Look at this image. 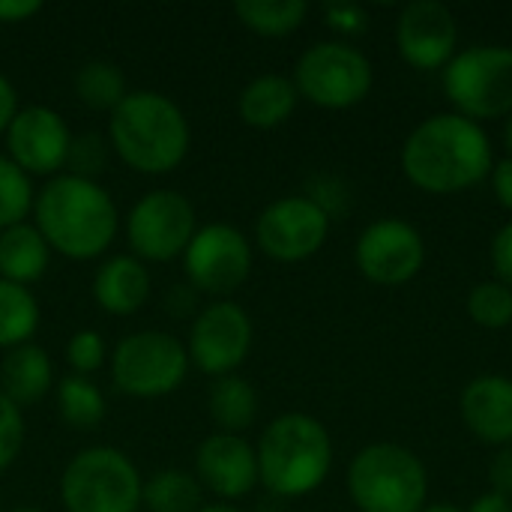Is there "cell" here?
Masks as SVG:
<instances>
[{"label":"cell","instance_id":"obj_34","mask_svg":"<svg viewBox=\"0 0 512 512\" xmlns=\"http://www.w3.org/2000/svg\"><path fill=\"white\" fill-rule=\"evenodd\" d=\"M324 21L330 30H336L339 36H360L366 33L369 27V12L366 6L360 3H351V0H336V3H327L324 6Z\"/></svg>","mask_w":512,"mask_h":512},{"label":"cell","instance_id":"obj_36","mask_svg":"<svg viewBox=\"0 0 512 512\" xmlns=\"http://www.w3.org/2000/svg\"><path fill=\"white\" fill-rule=\"evenodd\" d=\"M489 261H492V273L501 285L512 288V219L507 225L498 228V234L492 237L489 246Z\"/></svg>","mask_w":512,"mask_h":512},{"label":"cell","instance_id":"obj_9","mask_svg":"<svg viewBox=\"0 0 512 512\" xmlns=\"http://www.w3.org/2000/svg\"><path fill=\"white\" fill-rule=\"evenodd\" d=\"M291 81L300 99L327 111H345L372 93L375 69L372 60L351 42L327 39L300 54Z\"/></svg>","mask_w":512,"mask_h":512},{"label":"cell","instance_id":"obj_42","mask_svg":"<svg viewBox=\"0 0 512 512\" xmlns=\"http://www.w3.org/2000/svg\"><path fill=\"white\" fill-rule=\"evenodd\" d=\"M423 512H465V510H459L456 504H426Z\"/></svg>","mask_w":512,"mask_h":512},{"label":"cell","instance_id":"obj_40","mask_svg":"<svg viewBox=\"0 0 512 512\" xmlns=\"http://www.w3.org/2000/svg\"><path fill=\"white\" fill-rule=\"evenodd\" d=\"M18 114V90L15 84L0 72V135H6L9 123L15 120Z\"/></svg>","mask_w":512,"mask_h":512},{"label":"cell","instance_id":"obj_23","mask_svg":"<svg viewBox=\"0 0 512 512\" xmlns=\"http://www.w3.org/2000/svg\"><path fill=\"white\" fill-rule=\"evenodd\" d=\"M207 414L225 435H240L258 420V393L240 375L216 378L207 393Z\"/></svg>","mask_w":512,"mask_h":512},{"label":"cell","instance_id":"obj_4","mask_svg":"<svg viewBox=\"0 0 512 512\" xmlns=\"http://www.w3.org/2000/svg\"><path fill=\"white\" fill-rule=\"evenodd\" d=\"M258 483L279 501L306 498L324 486L333 468V441L321 420L282 414L258 438Z\"/></svg>","mask_w":512,"mask_h":512},{"label":"cell","instance_id":"obj_26","mask_svg":"<svg viewBox=\"0 0 512 512\" xmlns=\"http://www.w3.org/2000/svg\"><path fill=\"white\" fill-rule=\"evenodd\" d=\"M39 330V303L30 288L0 279V348L27 345Z\"/></svg>","mask_w":512,"mask_h":512},{"label":"cell","instance_id":"obj_30","mask_svg":"<svg viewBox=\"0 0 512 512\" xmlns=\"http://www.w3.org/2000/svg\"><path fill=\"white\" fill-rule=\"evenodd\" d=\"M33 183L30 177L9 159L0 156V231L27 222V213H33Z\"/></svg>","mask_w":512,"mask_h":512},{"label":"cell","instance_id":"obj_35","mask_svg":"<svg viewBox=\"0 0 512 512\" xmlns=\"http://www.w3.org/2000/svg\"><path fill=\"white\" fill-rule=\"evenodd\" d=\"M306 198H312V201L333 219L336 213L345 210V204H348V189H345L336 177H315V180L309 183Z\"/></svg>","mask_w":512,"mask_h":512},{"label":"cell","instance_id":"obj_13","mask_svg":"<svg viewBox=\"0 0 512 512\" xmlns=\"http://www.w3.org/2000/svg\"><path fill=\"white\" fill-rule=\"evenodd\" d=\"M330 222L333 219L312 198L285 195L261 210L255 222V243L279 264H300L324 249Z\"/></svg>","mask_w":512,"mask_h":512},{"label":"cell","instance_id":"obj_32","mask_svg":"<svg viewBox=\"0 0 512 512\" xmlns=\"http://www.w3.org/2000/svg\"><path fill=\"white\" fill-rule=\"evenodd\" d=\"M66 363H69L72 375L90 378L93 372H99V369L108 363L105 339H102L96 330H78V333L66 342Z\"/></svg>","mask_w":512,"mask_h":512},{"label":"cell","instance_id":"obj_28","mask_svg":"<svg viewBox=\"0 0 512 512\" xmlns=\"http://www.w3.org/2000/svg\"><path fill=\"white\" fill-rule=\"evenodd\" d=\"M57 411L69 429L87 432L105 420V396L84 375H66L57 384Z\"/></svg>","mask_w":512,"mask_h":512},{"label":"cell","instance_id":"obj_29","mask_svg":"<svg viewBox=\"0 0 512 512\" xmlns=\"http://www.w3.org/2000/svg\"><path fill=\"white\" fill-rule=\"evenodd\" d=\"M468 318L483 330H504L512 324V288L498 279L477 282L465 300Z\"/></svg>","mask_w":512,"mask_h":512},{"label":"cell","instance_id":"obj_38","mask_svg":"<svg viewBox=\"0 0 512 512\" xmlns=\"http://www.w3.org/2000/svg\"><path fill=\"white\" fill-rule=\"evenodd\" d=\"M489 177H492V192H495L498 204L512 213V156L495 162V168H492Z\"/></svg>","mask_w":512,"mask_h":512},{"label":"cell","instance_id":"obj_6","mask_svg":"<svg viewBox=\"0 0 512 512\" xmlns=\"http://www.w3.org/2000/svg\"><path fill=\"white\" fill-rule=\"evenodd\" d=\"M144 480L117 447H87L69 459L60 477L66 512H138Z\"/></svg>","mask_w":512,"mask_h":512},{"label":"cell","instance_id":"obj_15","mask_svg":"<svg viewBox=\"0 0 512 512\" xmlns=\"http://www.w3.org/2000/svg\"><path fill=\"white\" fill-rule=\"evenodd\" d=\"M9 159L27 177H57L66 168L72 132L60 111L48 105H24L6 129Z\"/></svg>","mask_w":512,"mask_h":512},{"label":"cell","instance_id":"obj_10","mask_svg":"<svg viewBox=\"0 0 512 512\" xmlns=\"http://www.w3.org/2000/svg\"><path fill=\"white\" fill-rule=\"evenodd\" d=\"M198 231L195 204L174 189H153L126 216V240L138 261L165 264L180 258Z\"/></svg>","mask_w":512,"mask_h":512},{"label":"cell","instance_id":"obj_41","mask_svg":"<svg viewBox=\"0 0 512 512\" xmlns=\"http://www.w3.org/2000/svg\"><path fill=\"white\" fill-rule=\"evenodd\" d=\"M468 512H512V498H504V495H495V492H486L480 495Z\"/></svg>","mask_w":512,"mask_h":512},{"label":"cell","instance_id":"obj_25","mask_svg":"<svg viewBox=\"0 0 512 512\" xmlns=\"http://www.w3.org/2000/svg\"><path fill=\"white\" fill-rule=\"evenodd\" d=\"M234 15L240 18L246 30L267 36V39H279L303 27L309 15V3L306 0H237Z\"/></svg>","mask_w":512,"mask_h":512},{"label":"cell","instance_id":"obj_17","mask_svg":"<svg viewBox=\"0 0 512 512\" xmlns=\"http://www.w3.org/2000/svg\"><path fill=\"white\" fill-rule=\"evenodd\" d=\"M195 480L219 501H240L258 486V456L243 435L213 432L195 450Z\"/></svg>","mask_w":512,"mask_h":512},{"label":"cell","instance_id":"obj_12","mask_svg":"<svg viewBox=\"0 0 512 512\" xmlns=\"http://www.w3.org/2000/svg\"><path fill=\"white\" fill-rule=\"evenodd\" d=\"M252 339L255 327L249 312L234 300H213L192 321L186 342L189 363L210 378L237 375L252 351Z\"/></svg>","mask_w":512,"mask_h":512},{"label":"cell","instance_id":"obj_39","mask_svg":"<svg viewBox=\"0 0 512 512\" xmlns=\"http://www.w3.org/2000/svg\"><path fill=\"white\" fill-rule=\"evenodd\" d=\"M45 6L42 0H0V24H18L39 15Z\"/></svg>","mask_w":512,"mask_h":512},{"label":"cell","instance_id":"obj_44","mask_svg":"<svg viewBox=\"0 0 512 512\" xmlns=\"http://www.w3.org/2000/svg\"><path fill=\"white\" fill-rule=\"evenodd\" d=\"M504 144H507V153L512 156V114L507 117V123H504Z\"/></svg>","mask_w":512,"mask_h":512},{"label":"cell","instance_id":"obj_45","mask_svg":"<svg viewBox=\"0 0 512 512\" xmlns=\"http://www.w3.org/2000/svg\"><path fill=\"white\" fill-rule=\"evenodd\" d=\"M15 512H42V510H15Z\"/></svg>","mask_w":512,"mask_h":512},{"label":"cell","instance_id":"obj_37","mask_svg":"<svg viewBox=\"0 0 512 512\" xmlns=\"http://www.w3.org/2000/svg\"><path fill=\"white\" fill-rule=\"evenodd\" d=\"M486 477H489V492L512 498V444L495 450V456L489 459Z\"/></svg>","mask_w":512,"mask_h":512},{"label":"cell","instance_id":"obj_14","mask_svg":"<svg viewBox=\"0 0 512 512\" xmlns=\"http://www.w3.org/2000/svg\"><path fill=\"white\" fill-rule=\"evenodd\" d=\"M354 261L372 285L399 288L423 270L426 240L405 219H378L357 237Z\"/></svg>","mask_w":512,"mask_h":512},{"label":"cell","instance_id":"obj_19","mask_svg":"<svg viewBox=\"0 0 512 512\" xmlns=\"http://www.w3.org/2000/svg\"><path fill=\"white\" fill-rule=\"evenodd\" d=\"M90 291L102 312L129 318L150 297V270L135 255H111L96 267Z\"/></svg>","mask_w":512,"mask_h":512},{"label":"cell","instance_id":"obj_1","mask_svg":"<svg viewBox=\"0 0 512 512\" xmlns=\"http://www.w3.org/2000/svg\"><path fill=\"white\" fill-rule=\"evenodd\" d=\"M495 168L489 132L456 114L426 117L402 144V171L426 195H456L483 183Z\"/></svg>","mask_w":512,"mask_h":512},{"label":"cell","instance_id":"obj_22","mask_svg":"<svg viewBox=\"0 0 512 512\" xmlns=\"http://www.w3.org/2000/svg\"><path fill=\"white\" fill-rule=\"evenodd\" d=\"M51 264V249L36 225L21 222L0 231V279L15 285H33L45 276Z\"/></svg>","mask_w":512,"mask_h":512},{"label":"cell","instance_id":"obj_5","mask_svg":"<svg viewBox=\"0 0 512 512\" xmlns=\"http://www.w3.org/2000/svg\"><path fill=\"white\" fill-rule=\"evenodd\" d=\"M345 486L360 512H423L429 471L414 450L378 441L351 459Z\"/></svg>","mask_w":512,"mask_h":512},{"label":"cell","instance_id":"obj_18","mask_svg":"<svg viewBox=\"0 0 512 512\" xmlns=\"http://www.w3.org/2000/svg\"><path fill=\"white\" fill-rule=\"evenodd\" d=\"M459 414L465 429L489 444L510 447L512 444V378L507 375H477L462 387Z\"/></svg>","mask_w":512,"mask_h":512},{"label":"cell","instance_id":"obj_33","mask_svg":"<svg viewBox=\"0 0 512 512\" xmlns=\"http://www.w3.org/2000/svg\"><path fill=\"white\" fill-rule=\"evenodd\" d=\"M24 450V414L0 393V474Z\"/></svg>","mask_w":512,"mask_h":512},{"label":"cell","instance_id":"obj_20","mask_svg":"<svg viewBox=\"0 0 512 512\" xmlns=\"http://www.w3.org/2000/svg\"><path fill=\"white\" fill-rule=\"evenodd\" d=\"M51 387H54V369L39 345L33 342L18 345L6 351V357L0 360V393L15 408H30L42 402Z\"/></svg>","mask_w":512,"mask_h":512},{"label":"cell","instance_id":"obj_8","mask_svg":"<svg viewBox=\"0 0 512 512\" xmlns=\"http://www.w3.org/2000/svg\"><path fill=\"white\" fill-rule=\"evenodd\" d=\"M189 366L186 345L165 330L129 333L108 354L111 384L129 399H162L177 393Z\"/></svg>","mask_w":512,"mask_h":512},{"label":"cell","instance_id":"obj_2","mask_svg":"<svg viewBox=\"0 0 512 512\" xmlns=\"http://www.w3.org/2000/svg\"><path fill=\"white\" fill-rule=\"evenodd\" d=\"M33 225L51 252L72 261L99 258L120 231V213L96 180L57 174L33 198Z\"/></svg>","mask_w":512,"mask_h":512},{"label":"cell","instance_id":"obj_43","mask_svg":"<svg viewBox=\"0 0 512 512\" xmlns=\"http://www.w3.org/2000/svg\"><path fill=\"white\" fill-rule=\"evenodd\" d=\"M198 512H240L237 507H231V504H204Z\"/></svg>","mask_w":512,"mask_h":512},{"label":"cell","instance_id":"obj_24","mask_svg":"<svg viewBox=\"0 0 512 512\" xmlns=\"http://www.w3.org/2000/svg\"><path fill=\"white\" fill-rule=\"evenodd\" d=\"M141 507L150 512H198L204 507V489L195 474L162 468L144 480Z\"/></svg>","mask_w":512,"mask_h":512},{"label":"cell","instance_id":"obj_31","mask_svg":"<svg viewBox=\"0 0 512 512\" xmlns=\"http://www.w3.org/2000/svg\"><path fill=\"white\" fill-rule=\"evenodd\" d=\"M66 168H69L66 174H75V177H84V180H96L108 168V141L99 132L72 135Z\"/></svg>","mask_w":512,"mask_h":512},{"label":"cell","instance_id":"obj_16","mask_svg":"<svg viewBox=\"0 0 512 512\" xmlns=\"http://www.w3.org/2000/svg\"><path fill=\"white\" fill-rule=\"evenodd\" d=\"M456 45H459V24L447 3L414 0L399 12L396 48L411 69L417 72L444 69L456 57Z\"/></svg>","mask_w":512,"mask_h":512},{"label":"cell","instance_id":"obj_11","mask_svg":"<svg viewBox=\"0 0 512 512\" xmlns=\"http://www.w3.org/2000/svg\"><path fill=\"white\" fill-rule=\"evenodd\" d=\"M183 258V273L189 288L198 294L228 300L240 291L252 273V243L249 237L225 222H213L195 231Z\"/></svg>","mask_w":512,"mask_h":512},{"label":"cell","instance_id":"obj_7","mask_svg":"<svg viewBox=\"0 0 512 512\" xmlns=\"http://www.w3.org/2000/svg\"><path fill=\"white\" fill-rule=\"evenodd\" d=\"M444 96L453 111L480 123L507 120L512 114V48L468 45L441 72Z\"/></svg>","mask_w":512,"mask_h":512},{"label":"cell","instance_id":"obj_27","mask_svg":"<svg viewBox=\"0 0 512 512\" xmlns=\"http://www.w3.org/2000/svg\"><path fill=\"white\" fill-rule=\"evenodd\" d=\"M126 75L111 60H87L75 72V96L90 111H114L126 99Z\"/></svg>","mask_w":512,"mask_h":512},{"label":"cell","instance_id":"obj_21","mask_svg":"<svg viewBox=\"0 0 512 512\" xmlns=\"http://www.w3.org/2000/svg\"><path fill=\"white\" fill-rule=\"evenodd\" d=\"M300 102V93L288 75L264 72L252 78L237 99L240 120L252 129H276L282 126Z\"/></svg>","mask_w":512,"mask_h":512},{"label":"cell","instance_id":"obj_3","mask_svg":"<svg viewBox=\"0 0 512 512\" xmlns=\"http://www.w3.org/2000/svg\"><path fill=\"white\" fill-rule=\"evenodd\" d=\"M108 144L138 174H168L183 165L192 129L183 108L159 90H129L108 114Z\"/></svg>","mask_w":512,"mask_h":512}]
</instances>
